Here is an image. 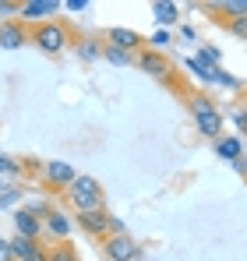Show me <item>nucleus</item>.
<instances>
[{
  "label": "nucleus",
  "instance_id": "obj_5",
  "mask_svg": "<svg viewBox=\"0 0 247 261\" xmlns=\"http://www.w3.org/2000/svg\"><path fill=\"white\" fill-rule=\"evenodd\" d=\"M138 67L145 71V74H152V78H159L166 85H173V64H169V57H166L163 49H141L138 53Z\"/></svg>",
  "mask_w": 247,
  "mask_h": 261
},
{
  "label": "nucleus",
  "instance_id": "obj_14",
  "mask_svg": "<svg viewBox=\"0 0 247 261\" xmlns=\"http://www.w3.org/2000/svg\"><path fill=\"white\" fill-rule=\"evenodd\" d=\"M152 14H156V21H159V25H177V14H180V11H177V4H169V0H156V4H152Z\"/></svg>",
  "mask_w": 247,
  "mask_h": 261
},
{
  "label": "nucleus",
  "instance_id": "obj_24",
  "mask_svg": "<svg viewBox=\"0 0 247 261\" xmlns=\"http://www.w3.org/2000/svg\"><path fill=\"white\" fill-rule=\"evenodd\" d=\"M215 82H219V85H230V88H240V82H237L233 74H226V71H215Z\"/></svg>",
  "mask_w": 247,
  "mask_h": 261
},
{
  "label": "nucleus",
  "instance_id": "obj_10",
  "mask_svg": "<svg viewBox=\"0 0 247 261\" xmlns=\"http://www.w3.org/2000/svg\"><path fill=\"white\" fill-rule=\"evenodd\" d=\"M67 233H71V219L64 216L60 208H53L50 216H46V222H42V237H53V240H67Z\"/></svg>",
  "mask_w": 247,
  "mask_h": 261
},
{
  "label": "nucleus",
  "instance_id": "obj_13",
  "mask_svg": "<svg viewBox=\"0 0 247 261\" xmlns=\"http://www.w3.org/2000/svg\"><path fill=\"white\" fill-rule=\"evenodd\" d=\"M212 11L226 14L223 25H230V21H237V18H247V0H223V4H212Z\"/></svg>",
  "mask_w": 247,
  "mask_h": 261
},
{
  "label": "nucleus",
  "instance_id": "obj_6",
  "mask_svg": "<svg viewBox=\"0 0 247 261\" xmlns=\"http://www.w3.org/2000/svg\"><path fill=\"white\" fill-rule=\"evenodd\" d=\"M103 254H106L110 261H138L141 247H138V240H134V237H127V233H117V237L103 240Z\"/></svg>",
  "mask_w": 247,
  "mask_h": 261
},
{
  "label": "nucleus",
  "instance_id": "obj_17",
  "mask_svg": "<svg viewBox=\"0 0 247 261\" xmlns=\"http://www.w3.org/2000/svg\"><path fill=\"white\" fill-rule=\"evenodd\" d=\"M103 49H106V46H99L95 39H82V43H78V57H82V60H99Z\"/></svg>",
  "mask_w": 247,
  "mask_h": 261
},
{
  "label": "nucleus",
  "instance_id": "obj_27",
  "mask_svg": "<svg viewBox=\"0 0 247 261\" xmlns=\"http://www.w3.org/2000/svg\"><path fill=\"white\" fill-rule=\"evenodd\" d=\"M21 261H50V251H46V247H36V251H32V254H29V258H21Z\"/></svg>",
  "mask_w": 247,
  "mask_h": 261
},
{
  "label": "nucleus",
  "instance_id": "obj_8",
  "mask_svg": "<svg viewBox=\"0 0 247 261\" xmlns=\"http://www.w3.org/2000/svg\"><path fill=\"white\" fill-rule=\"evenodd\" d=\"M25 43H32V29H29L21 18L0 25V46H4V49H18V46H25Z\"/></svg>",
  "mask_w": 247,
  "mask_h": 261
},
{
  "label": "nucleus",
  "instance_id": "obj_18",
  "mask_svg": "<svg viewBox=\"0 0 247 261\" xmlns=\"http://www.w3.org/2000/svg\"><path fill=\"white\" fill-rule=\"evenodd\" d=\"M50 261H78V251H75L71 244H57V247L50 251Z\"/></svg>",
  "mask_w": 247,
  "mask_h": 261
},
{
  "label": "nucleus",
  "instance_id": "obj_3",
  "mask_svg": "<svg viewBox=\"0 0 247 261\" xmlns=\"http://www.w3.org/2000/svg\"><path fill=\"white\" fill-rule=\"evenodd\" d=\"M187 110H191V117H194V124L198 130L205 134V138H215L219 141V130H223V113L215 110V102L202 95V92H194V95H187Z\"/></svg>",
  "mask_w": 247,
  "mask_h": 261
},
{
  "label": "nucleus",
  "instance_id": "obj_20",
  "mask_svg": "<svg viewBox=\"0 0 247 261\" xmlns=\"http://www.w3.org/2000/svg\"><path fill=\"white\" fill-rule=\"evenodd\" d=\"M21 14V4H14V0H0V18L4 21H14Z\"/></svg>",
  "mask_w": 247,
  "mask_h": 261
},
{
  "label": "nucleus",
  "instance_id": "obj_26",
  "mask_svg": "<svg viewBox=\"0 0 247 261\" xmlns=\"http://www.w3.org/2000/svg\"><path fill=\"white\" fill-rule=\"evenodd\" d=\"M149 43H152V49H163V46L169 43V36H166V29H159V32H156V36H152Z\"/></svg>",
  "mask_w": 247,
  "mask_h": 261
},
{
  "label": "nucleus",
  "instance_id": "obj_28",
  "mask_svg": "<svg viewBox=\"0 0 247 261\" xmlns=\"http://www.w3.org/2000/svg\"><path fill=\"white\" fill-rule=\"evenodd\" d=\"M233 120H237V127L247 134V106H244V110H233Z\"/></svg>",
  "mask_w": 247,
  "mask_h": 261
},
{
  "label": "nucleus",
  "instance_id": "obj_1",
  "mask_svg": "<svg viewBox=\"0 0 247 261\" xmlns=\"http://www.w3.org/2000/svg\"><path fill=\"white\" fill-rule=\"evenodd\" d=\"M32 43L39 46L46 57H60L67 46L75 43V29L67 21H42V25H32Z\"/></svg>",
  "mask_w": 247,
  "mask_h": 261
},
{
  "label": "nucleus",
  "instance_id": "obj_12",
  "mask_svg": "<svg viewBox=\"0 0 247 261\" xmlns=\"http://www.w3.org/2000/svg\"><path fill=\"white\" fill-rule=\"evenodd\" d=\"M14 229H18V237L39 240L42 237V219H36L29 208H18V212H14Z\"/></svg>",
  "mask_w": 247,
  "mask_h": 261
},
{
  "label": "nucleus",
  "instance_id": "obj_21",
  "mask_svg": "<svg viewBox=\"0 0 247 261\" xmlns=\"http://www.w3.org/2000/svg\"><path fill=\"white\" fill-rule=\"evenodd\" d=\"M21 170H25V166H21L18 159H11V155H0V173H11V176H18Z\"/></svg>",
  "mask_w": 247,
  "mask_h": 261
},
{
  "label": "nucleus",
  "instance_id": "obj_9",
  "mask_svg": "<svg viewBox=\"0 0 247 261\" xmlns=\"http://www.w3.org/2000/svg\"><path fill=\"white\" fill-rule=\"evenodd\" d=\"M60 11V4L57 0H29V4H21V21L25 25H42V21H50V14H57Z\"/></svg>",
  "mask_w": 247,
  "mask_h": 261
},
{
  "label": "nucleus",
  "instance_id": "obj_30",
  "mask_svg": "<svg viewBox=\"0 0 247 261\" xmlns=\"http://www.w3.org/2000/svg\"><path fill=\"white\" fill-rule=\"evenodd\" d=\"M233 170H237V173H244V176H247V159H244V155H240V159L233 163Z\"/></svg>",
  "mask_w": 247,
  "mask_h": 261
},
{
  "label": "nucleus",
  "instance_id": "obj_32",
  "mask_svg": "<svg viewBox=\"0 0 247 261\" xmlns=\"http://www.w3.org/2000/svg\"><path fill=\"white\" fill-rule=\"evenodd\" d=\"M244 99H247V95H244Z\"/></svg>",
  "mask_w": 247,
  "mask_h": 261
},
{
  "label": "nucleus",
  "instance_id": "obj_16",
  "mask_svg": "<svg viewBox=\"0 0 247 261\" xmlns=\"http://www.w3.org/2000/svg\"><path fill=\"white\" fill-rule=\"evenodd\" d=\"M36 247H39V240H29V237H14V240H11V251H14V258H18V261L29 258Z\"/></svg>",
  "mask_w": 247,
  "mask_h": 261
},
{
  "label": "nucleus",
  "instance_id": "obj_15",
  "mask_svg": "<svg viewBox=\"0 0 247 261\" xmlns=\"http://www.w3.org/2000/svg\"><path fill=\"white\" fill-rule=\"evenodd\" d=\"M240 148H244L240 138H219V141H215V152H219L226 163H237V159H240Z\"/></svg>",
  "mask_w": 247,
  "mask_h": 261
},
{
  "label": "nucleus",
  "instance_id": "obj_11",
  "mask_svg": "<svg viewBox=\"0 0 247 261\" xmlns=\"http://www.w3.org/2000/svg\"><path fill=\"white\" fill-rule=\"evenodd\" d=\"M106 43L124 49V53H138L145 39H141L138 32H131V29H110V32H106Z\"/></svg>",
  "mask_w": 247,
  "mask_h": 261
},
{
  "label": "nucleus",
  "instance_id": "obj_19",
  "mask_svg": "<svg viewBox=\"0 0 247 261\" xmlns=\"http://www.w3.org/2000/svg\"><path fill=\"white\" fill-rule=\"evenodd\" d=\"M103 57H106L110 64H120V67L134 60V53H124V49H117V46H106V49H103Z\"/></svg>",
  "mask_w": 247,
  "mask_h": 261
},
{
  "label": "nucleus",
  "instance_id": "obj_31",
  "mask_svg": "<svg viewBox=\"0 0 247 261\" xmlns=\"http://www.w3.org/2000/svg\"><path fill=\"white\" fill-rule=\"evenodd\" d=\"M0 194H4V180H0Z\"/></svg>",
  "mask_w": 247,
  "mask_h": 261
},
{
  "label": "nucleus",
  "instance_id": "obj_7",
  "mask_svg": "<svg viewBox=\"0 0 247 261\" xmlns=\"http://www.w3.org/2000/svg\"><path fill=\"white\" fill-rule=\"evenodd\" d=\"M75 180H78V173H75V166H67V163H46V166H42V184H46L50 191H67Z\"/></svg>",
  "mask_w": 247,
  "mask_h": 261
},
{
  "label": "nucleus",
  "instance_id": "obj_22",
  "mask_svg": "<svg viewBox=\"0 0 247 261\" xmlns=\"http://www.w3.org/2000/svg\"><path fill=\"white\" fill-rule=\"evenodd\" d=\"M226 29H230L237 39H244V43H247V18H237V21H230Z\"/></svg>",
  "mask_w": 247,
  "mask_h": 261
},
{
  "label": "nucleus",
  "instance_id": "obj_4",
  "mask_svg": "<svg viewBox=\"0 0 247 261\" xmlns=\"http://www.w3.org/2000/svg\"><path fill=\"white\" fill-rule=\"evenodd\" d=\"M78 226H82L88 237H95V240H110V237L124 233V222L113 219L106 208H99V212H82V216H78Z\"/></svg>",
  "mask_w": 247,
  "mask_h": 261
},
{
  "label": "nucleus",
  "instance_id": "obj_25",
  "mask_svg": "<svg viewBox=\"0 0 247 261\" xmlns=\"http://www.w3.org/2000/svg\"><path fill=\"white\" fill-rule=\"evenodd\" d=\"M0 261H18L11 251V240H4V237H0Z\"/></svg>",
  "mask_w": 247,
  "mask_h": 261
},
{
  "label": "nucleus",
  "instance_id": "obj_29",
  "mask_svg": "<svg viewBox=\"0 0 247 261\" xmlns=\"http://www.w3.org/2000/svg\"><path fill=\"white\" fill-rule=\"evenodd\" d=\"M88 7V0H67V11H85Z\"/></svg>",
  "mask_w": 247,
  "mask_h": 261
},
{
  "label": "nucleus",
  "instance_id": "obj_2",
  "mask_svg": "<svg viewBox=\"0 0 247 261\" xmlns=\"http://www.w3.org/2000/svg\"><path fill=\"white\" fill-rule=\"evenodd\" d=\"M64 198L71 201V208L82 216V212H99V208H106V194H103V187H99V180L95 176H78L67 191H64Z\"/></svg>",
  "mask_w": 247,
  "mask_h": 261
},
{
  "label": "nucleus",
  "instance_id": "obj_23",
  "mask_svg": "<svg viewBox=\"0 0 247 261\" xmlns=\"http://www.w3.org/2000/svg\"><path fill=\"white\" fill-rule=\"evenodd\" d=\"M18 201V191L14 187H4V194H0V208H7V205H14Z\"/></svg>",
  "mask_w": 247,
  "mask_h": 261
}]
</instances>
